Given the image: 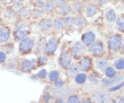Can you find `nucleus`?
<instances>
[{"label":"nucleus","mask_w":124,"mask_h":103,"mask_svg":"<svg viewBox=\"0 0 124 103\" xmlns=\"http://www.w3.org/2000/svg\"><path fill=\"white\" fill-rule=\"evenodd\" d=\"M59 43H60V40L57 37L53 36V37H50L47 42H46L44 49V53L46 55H53L57 50Z\"/></svg>","instance_id":"nucleus-1"},{"label":"nucleus","mask_w":124,"mask_h":103,"mask_svg":"<svg viewBox=\"0 0 124 103\" xmlns=\"http://www.w3.org/2000/svg\"><path fill=\"white\" fill-rule=\"evenodd\" d=\"M35 42L33 38L28 37L19 42V51L22 54L30 53L33 50Z\"/></svg>","instance_id":"nucleus-2"},{"label":"nucleus","mask_w":124,"mask_h":103,"mask_svg":"<svg viewBox=\"0 0 124 103\" xmlns=\"http://www.w3.org/2000/svg\"><path fill=\"white\" fill-rule=\"evenodd\" d=\"M123 43V39L121 35L118 33L113 34L110 37L108 42V46L112 52H116L121 49Z\"/></svg>","instance_id":"nucleus-3"},{"label":"nucleus","mask_w":124,"mask_h":103,"mask_svg":"<svg viewBox=\"0 0 124 103\" xmlns=\"http://www.w3.org/2000/svg\"><path fill=\"white\" fill-rule=\"evenodd\" d=\"M39 29L41 33L48 34L53 32V19L48 16H46L38 22Z\"/></svg>","instance_id":"nucleus-4"},{"label":"nucleus","mask_w":124,"mask_h":103,"mask_svg":"<svg viewBox=\"0 0 124 103\" xmlns=\"http://www.w3.org/2000/svg\"><path fill=\"white\" fill-rule=\"evenodd\" d=\"M88 49L89 52L93 55L101 57L105 53V46L101 40H96L93 44L88 48Z\"/></svg>","instance_id":"nucleus-5"},{"label":"nucleus","mask_w":124,"mask_h":103,"mask_svg":"<svg viewBox=\"0 0 124 103\" xmlns=\"http://www.w3.org/2000/svg\"><path fill=\"white\" fill-rule=\"evenodd\" d=\"M73 28L78 31H81L88 25V18L85 16L84 14L73 15Z\"/></svg>","instance_id":"nucleus-6"},{"label":"nucleus","mask_w":124,"mask_h":103,"mask_svg":"<svg viewBox=\"0 0 124 103\" xmlns=\"http://www.w3.org/2000/svg\"><path fill=\"white\" fill-rule=\"evenodd\" d=\"M97 40L96 34L92 31H88L83 33L81 37V42L84 46L85 49H88Z\"/></svg>","instance_id":"nucleus-7"},{"label":"nucleus","mask_w":124,"mask_h":103,"mask_svg":"<svg viewBox=\"0 0 124 103\" xmlns=\"http://www.w3.org/2000/svg\"><path fill=\"white\" fill-rule=\"evenodd\" d=\"M71 8V14L72 15L84 14L85 2L84 0H72L70 2Z\"/></svg>","instance_id":"nucleus-8"},{"label":"nucleus","mask_w":124,"mask_h":103,"mask_svg":"<svg viewBox=\"0 0 124 103\" xmlns=\"http://www.w3.org/2000/svg\"><path fill=\"white\" fill-rule=\"evenodd\" d=\"M99 6L96 3H85L84 15L87 18H93L95 17L99 13Z\"/></svg>","instance_id":"nucleus-9"},{"label":"nucleus","mask_w":124,"mask_h":103,"mask_svg":"<svg viewBox=\"0 0 124 103\" xmlns=\"http://www.w3.org/2000/svg\"><path fill=\"white\" fill-rule=\"evenodd\" d=\"M84 46L81 44L80 41L75 42L72 46L70 49V53L72 56L75 58H80L83 56L85 50Z\"/></svg>","instance_id":"nucleus-10"},{"label":"nucleus","mask_w":124,"mask_h":103,"mask_svg":"<svg viewBox=\"0 0 124 103\" xmlns=\"http://www.w3.org/2000/svg\"><path fill=\"white\" fill-rule=\"evenodd\" d=\"M72 58V56L71 55L70 51H66L62 52L59 59V62L60 66L64 69H68L70 66Z\"/></svg>","instance_id":"nucleus-11"},{"label":"nucleus","mask_w":124,"mask_h":103,"mask_svg":"<svg viewBox=\"0 0 124 103\" xmlns=\"http://www.w3.org/2000/svg\"><path fill=\"white\" fill-rule=\"evenodd\" d=\"M31 33V28H23V29H15L13 32V39L16 42H20L23 39L29 37Z\"/></svg>","instance_id":"nucleus-12"},{"label":"nucleus","mask_w":124,"mask_h":103,"mask_svg":"<svg viewBox=\"0 0 124 103\" xmlns=\"http://www.w3.org/2000/svg\"><path fill=\"white\" fill-rule=\"evenodd\" d=\"M11 30L6 25H0V44H6L11 38Z\"/></svg>","instance_id":"nucleus-13"},{"label":"nucleus","mask_w":124,"mask_h":103,"mask_svg":"<svg viewBox=\"0 0 124 103\" xmlns=\"http://www.w3.org/2000/svg\"><path fill=\"white\" fill-rule=\"evenodd\" d=\"M31 9L28 6H23L17 10V21H27L30 19Z\"/></svg>","instance_id":"nucleus-14"},{"label":"nucleus","mask_w":124,"mask_h":103,"mask_svg":"<svg viewBox=\"0 0 124 103\" xmlns=\"http://www.w3.org/2000/svg\"><path fill=\"white\" fill-rule=\"evenodd\" d=\"M53 32L55 33H61L65 31V25H64V18L63 17L55 16L53 19Z\"/></svg>","instance_id":"nucleus-15"},{"label":"nucleus","mask_w":124,"mask_h":103,"mask_svg":"<svg viewBox=\"0 0 124 103\" xmlns=\"http://www.w3.org/2000/svg\"><path fill=\"white\" fill-rule=\"evenodd\" d=\"M56 9L57 6L54 0H46L42 8L46 16H52L53 15H55Z\"/></svg>","instance_id":"nucleus-16"},{"label":"nucleus","mask_w":124,"mask_h":103,"mask_svg":"<svg viewBox=\"0 0 124 103\" xmlns=\"http://www.w3.org/2000/svg\"><path fill=\"white\" fill-rule=\"evenodd\" d=\"M46 16V15L44 11L42 9L36 8V7H32L31 9L30 19H31L32 20L39 22L41 19L45 17Z\"/></svg>","instance_id":"nucleus-17"},{"label":"nucleus","mask_w":124,"mask_h":103,"mask_svg":"<svg viewBox=\"0 0 124 103\" xmlns=\"http://www.w3.org/2000/svg\"><path fill=\"white\" fill-rule=\"evenodd\" d=\"M93 98L97 103H108L110 95L104 91H97L93 94Z\"/></svg>","instance_id":"nucleus-18"},{"label":"nucleus","mask_w":124,"mask_h":103,"mask_svg":"<svg viewBox=\"0 0 124 103\" xmlns=\"http://www.w3.org/2000/svg\"><path fill=\"white\" fill-rule=\"evenodd\" d=\"M71 14V8L70 2L66 4L57 6L56 11H55V15L59 16V17H66L67 15H69Z\"/></svg>","instance_id":"nucleus-19"},{"label":"nucleus","mask_w":124,"mask_h":103,"mask_svg":"<svg viewBox=\"0 0 124 103\" xmlns=\"http://www.w3.org/2000/svg\"><path fill=\"white\" fill-rule=\"evenodd\" d=\"M78 65L81 71H88L92 66V60L88 56H84L80 60Z\"/></svg>","instance_id":"nucleus-20"},{"label":"nucleus","mask_w":124,"mask_h":103,"mask_svg":"<svg viewBox=\"0 0 124 103\" xmlns=\"http://www.w3.org/2000/svg\"><path fill=\"white\" fill-rule=\"evenodd\" d=\"M104 18H105V20L109 24H113L116 22V19H117V15H116L115 10L112 9L106 10L104 13Z\"/></svg>","instance_id":"nucleus-21"},{"label":"nucleus","mask_w":124,"mask_h":103,"mask_svg":"<svg viewBox=\"0 0 124 103\" xmlns=\"http://www.w3.org/2000/svg\"><path fill=\"white\" fill-rule=\"evenodd\" d=\"M3 14L4 17L8 20H13L15 19H17V11L10 5L4 9Z\"/></svg>","instance_id":"nucleus-22"},{"label":"nucleus","mask_w":124,"mask_h":103,"mask_svg":"<svg viewBox=\"0 0 124 103\" xmlns=\"http://www.w3.org/2000/svg\"><path fill=\"white\" fill-rule=\"evenodd\" d=\"M34 63L29 60L27 59H23L21 64V67H22V71L25 73H28L34 69Z\"/></svg>","instance_id":"nucleus-23"},{"label":"nucleus","mask_w":124,"mask_h":103,"mask_svg":"<svg viewBox=\"0 0 124 103\" xmlns=\"http://www.w3.org/2000/svg\"><path fill=\"white\" fill-rule=\"evenodd\" d=\"M124 79V76H118L117 77H110V79H104L102 81L103 85L105 86H110L113 85H116V84H119V82H121Z\"/></svg>","instance_id":"nucleus-24"},{"label":"nucleus","mask_w":124,"mask_h":103,"mask_svg":"<svg viewBox=\"0 0 124 103\" xmlns=\"http://www.w3.org/2000/svg\"><path fill=\"white\" fill-rule=\"evenodd\" d=\"M64 25H65V31H69L73 29V24H72V20H73V15L70 14L69 15H67L64 17Z\"/></svg>","instance_id":"nucleus-25"},{"label":"nucleus","mask_w":124,"mask_h":103,"mask_svg":"<svg viewBox=\"0 0 124 103\" xmlns=\"http://www.w3.org/2000/svg\"><path fill=\"white\" fill-rule=\"evenodd\" d=\"M96 66L99 69H106L108 67V61L106 59L99 58L96 61Z\"/></svg>","instance_id":"nucleus-26"},{"label":"nucleus","mask_w":124,"mask_h":103,"mask_svg":"<svg viewBox=\"0 0 124 103\" xmlns=\"http://www.w3.org/2000/svg\"><path fill=\"white\" fill-rule=\"evenodd\" d=\"M10 6L17 11L25 6V1L23 0H12L10 1Z\"/></svg>","instance_id":"nucleus-27"},{"label":"nucleus","mask_w":124,"mask_h":103,"mask_svg":"<svg viewBox=\"0 0 124 103\" xmlns=\"http://www.w3.org/2000/svg\"><path fill=\"white\" fill-rule=\"evenodd\" d=\"M116 26L121 33H124V15L117 17L116 21Z\"/></svg>","instance_id":"nucleus-28"},{"label":"nucleus","mask_w":124,"mask_h":103,"mask_svg":"<svg viewBox=\"0 0 124 103\" xmlns=\"http://www.w3.org/2000/svg\"><path fill=\"white\" fill-rule=\"evenodd\" d=\"M68 74L71 77H73L75 76H76L79 73V71H80L79 65L77 64H74L72 65H70L69 68L68 69Z\"/></svg>","instance_id":"nucleus-29"},{"label":"nucleus","mask_w":124,"mask_h":103,"mask_svg":"<svg viewBox=\"0 0 124 103\" xmlns=\"http://www.w3.org/2000/svg\"><path fill=\"white\" fill-rule=\"evenodd\" d=\"M75 82L78 84H83L84 83L86 79H87V76L85 73H78L75 77Z\"/></svg>","instance_id":"nucleus-30"},{"label":"nucleus","mask_w":124,"mask_h":103,"mask_svg":"<svg viewBox=\"0 0 124 103\" xmlns=\"http://www.w3.org/2000/svg\"><path fill=\"white\" fill-rule=\"evenodd\" d=\"M105 75L108 77H110V78L112 77H115V76L116 75L115 69L112 67H108L105 69Z\"/></svg>","instance_id":"nucleus-31"},{"label":"nucleus","mask_w":124,"mask_h":103,"mask_svg":"<svg viewBox=\"0 0 124 103\" xmlns=\"http://www.w3.org/2000/svg\"><path fill=\"white\" fill-rule=\"evenodd\" d=\"M46 0H34L32 1H31V4L32 6V7L36 8H40L42 9Z\"/></svg>","instance_id":"nucleus-32"},{"label":"nucleus","mask_w":124,"mask_h":103,"mask_svg":"<svg viewBox=\"0 0 124 103\" xmlns=\"http://www.w3.org/2000/svg\"><path fill=\"white\" fill-rule=\"evenodd\" d=\"M59 77V73L57 71H52L49 73V79H50V80H57Z\"/></svg>","instance_id":"nucleus-33"},{"label":"nucleus","mask_w":124,"mask_h":103,"mask_svg":"<svg viewBox=\"0 0 124 103\" xmlns=\"http://www.w3.org/2000/svg\"><path fill=\"white\" fill-rule=\"evenodd\" d=\"M115 67L117 70H123L124 69V60L119 59L115 63Z\"/></svg>","instance_id":"nucleus-34"},{"label":"nucleus","mask_w":124,"mask_h":103,"mask_svg":"<svg viewBox=\"0 0 124 103\" xmlns=\"http://www.w3.org/2000/svg\"><path fill=\"white\" fill-rule=\"evenodd\" d=\"M48 55H46V54H44V55H39V57L38 58V62L40 64H45L48 62Z\"/></svg>","instance_id":"nucleus-35"},{"label":"nucleus","mask_w":124,"mask_h":103,"mask_svg":"<svg viewBox=\"0 0 124 103\" xmlns=\"http://www.w3.org/2000/svg\"><path fill=\"white\" fill-rule=\"evenodd\" d=\"M68 103H81V101L77 95H72L68 100Z\"/></svg>","instance_id":"nucleus-36"},{"label":"nucleus","mask_w":124,"mask_h":103,"mask_svg":"<svg viewBox=\"0 0 124 103\" xmlns=\"http://www.w3.org/2000/svg\"><path fill=\"white\" fill-rule=\"evenodd\" d=\"M54 3L57 6H62V5L66 4L68 3H69V0H54Z\"/></svg>","instance_id":"nucleus-37"},{"label":"nucleus","mask_w":124,"mask_h":103,"mask_svg":"<svg viewBox=\"0 0 124 103\" xmlns=\"http://www.w3.org/2000/svg\"><path fill=\"white\" fill-rule=\"evenodd\" d=\"M38 76L41 79H44L47 76V71L46 69H41L38 73Z\"/></svg>","instance_id":"nucleus-38"},{"label":"nucleus","mask_w":124,"mask_h":103,"mask_svg":"<svg viewBox=\"0 0 124 103\" xmlns=\"http://www.w3.org/2000/svg\"><path fill=\"white\" fill-rule=\"evenodd\" d=\"M109 1H110V0H97L96 4L99 6H105L107 4H108Z\"/></svg>","instance_id":"nucleus-39"},{"label":"nucleus","mask_w":124,"mask_h":103,"mask_svg":"<svg viewBox=\"0 0 124 103\" xmlns=\"http://www.w3.org/2000/svg\"><path fill=\"white\" fill-rule=\"evenodd\" d=\"M6 60V54L4 51H0V64H2Z\"/></svg>","instance_id":"nucleus-40"},{"label":"nucleus","mask_w":124,"mask_h":103,"mask_svg":"<svg viewBox=\"0 0 124 103\" xmlns=\"http://www.w3.org/2000/svg\"><path fill=\"white\" fill-rule=\"evenodd\" d=\"M124 82L123 83H119L118 84V85L116 86H114V87H112L111 89H110V91H115L116 90H119L120 89L122 86H124Z\"/></svg>","instance_id":"nucleus-41"},{"label":"nucleus","mask_w":124,"mask_h":103,"mask_svg":"<svg viewBox=\"0 0 124 103\" xmlns=\"http://www.w3.org/2000/svg\"><path fill=\"white\" fill-rule=\"evenodd\" d=\"M63 85V82L59 80H56V82H55V86L57 87H61Z\"/></svg>","instance_id":"nucleus-42"},{"label":"nucleus","mask_w":124,"mask_h":103,"mask_svg":"<svg viewBox=\"0 0 124 103\" xmlns=\"http://www.w3.org/2000/svg\"><path fill=\"white\" fill-rule=\"evenodd\" d=\"M97 0H85V3H96Z\"/></svg>","instance_id":"nucleus-43"},{"label":"nucleus","mask_w":124,"mask_h":103,"mask_svg":"<svg viewBox=\"0 0 124 103\" xmlns=\"http://www.w3.org/2000/svg\"><path fill=\"white\" fill-rule=\"evenodd\" d=\"M120 49L121 50V51L124 53V42L122 43V45H121V49Z\"/></svg>","instance_id":"nucleus-44"},{"label":"nucleus","mask_w":124,"mask_h":103,"mask_svg":"<svg viewBox=\"0 0 124 103\" xmlns=\"http://www.w3.org/2000/svg\"><path fill=\"white\" fill-rule=\"evenodd\" d=\"M65 103V102H64V101H63L62 99H59L57 101V103Z\"/></svg>","instance_id":"nucleus-45"},{"label":"nucleus","mask_w":124,"mask_h":103,"mask_svg":"<svg viewBox=\"0 0 124 103\" xmlns=\"http://www.w3.org/2000/svg\"><path fill=\"white\" fill-rule=\"evenodd\" d=\"M83 103H92V102L90 101L89 100H84V101L83 102Z\"/></svg>","instance_id":"nucleus-46"},{"label":"nucleus","mask_w":124,"mask_h":103,"mask_svg":"<svg viewBox=\"0 0 124 103\" xmlns=\"http://www.w3.org/2000/svg\"><path fill=\"white\" fill-rule=\"evenodd\" d=\"M120 103H124V97H122L120 99Z\"/></svg>","instance_id":"nucleus-47"},{"label":"nucleus","mask_w":124,"mask_h":103,"mask_svg":"<svg viewBox=\"0 0 124 103\" xmlns=\"http://www.w3.org/2000/svg\"><path fill=\"white\" fill-rule=\"evenodd\" d=\"M3 11H4V10H2L1 7L0 6V17H1V15L3 14Z\"/></svg>","instance_id":"nucleus-48"},{"label":"nucleus","mask_w":124,"mask_h":103,"mask_svg":"<svg viewBox=\"0 0 124 103\" xmlns=\"http://www.w3.org/2000/svg\"><path fill=\"white\" fill-rule=\"evenodd\" d=\"M122 4H123L124 6V0H122Z\"/></svg>","instance_id":"nucleus-49"},{"label":"nucleus","mask_w":124,"mask_h":103,"mask_svg":"<svg viewBox=\"0 0 124 103\" xmlns=\"http://www.w3.org/2000/svg\"><path fill=\"white\" fill-rule=\"evenodd\" d=\"M1 45H0V51H1Z\"/></svg>","instance_id":"nucleus-50"},{"label":"nucleus","mask_w":124,"mask_h":103,"mask_svg":"<svg viewBox=\"0 0 124 103\" xmlns=\"http://www.w3.org/2000/svg\"><path fill=\"white\" fill-rule=\"evenodd\" d=\"M24 1H28V0H23Z\"/></svg>","instance_id":"nucleus-51"},{"label":"nucleus","mask_w":124,"mask_h":103,"mask_svg":"<svg viewBox=\"0 0 124 103\" xmlns=\"http://www.w3.org/2000/svg\"><path fill=\"white\" fill-rule=\"evenodd\" d=\"M116 103V102H114V103Z\"/></svg>","instance_id":"nucleus-52"},{"label":"nucleus","mask_w":124,"mask_h":103,"mask_svg":"<svg viewBox=\"0 0 124 103\" xmlns=\"http://www.w3.org/2000/svg\"><path fill=\"white\" fill-rule=\"evenodd\" d=\"M10 1H12V0H10Z\"/></svg>","instance_id":"nucleus-53"}]
</instances>
